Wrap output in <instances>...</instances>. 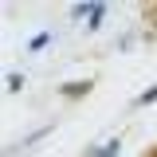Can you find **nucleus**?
Here are the masks:
<instances>
[{
	"instance_id": "20e7f679",
	"label": "nucleus",
	"mask_w": 157,
	"mask_h": 157,
	"mask_svg": "<svg viewBox=\"0 0 157 157\" xmlns=\"http://www.w3.org/2000/svg\"><path fill=\"white\" fill-rule=\"evenodd\" d=\"M98 157H118V141H110L106 149H98Z\"/></svg>"
},
{
	"instance_id": "7ed1b4c3",
	"label": "nucleus",
	"mask_w": 157,
	"mask_h": 157,
	"mask_svg": "<svg viewBox=\"0 0 157 157\" xmlns=\"http://www.w3.org/2000/svg\"><path fill=\"white\" fill-rule=\"evenodd\" d=\"M24 86V75H8V90H20Z\"/></svg>"
},
{
	"instance_id": "f03ea898",
	"label": "nucleus",
	"mask_w": 157,
	"mask_h": 157,
	"mask_svg": "<svg viewBox=\"0 0 157 157\" xmlns=\"http://www.w3.org/2000/svg\"><path fill=\"white\" fill-rule=\"evenodd\" d=\"M102 16H106V8H102V4H94V8H90V24L98 28V24H102Z\"/></svg>"
},
{
	"instance_id": "f257e3e1",
	"label": "nucleus",
	"mask_w": 157,
	"mask_h": 157,
	"mask_svg": "<svg viewBox=\"0 0 157 157\" xmlns=\"http://www.w3.org/2000/svg\"><path fill=\"white\" fill-rule=\"evenodd\" d=\"M47 43H51V36H43V32H39V36L32 39V43H28V51H43V47H47Z\"/></svg>"
}]
</instances>
